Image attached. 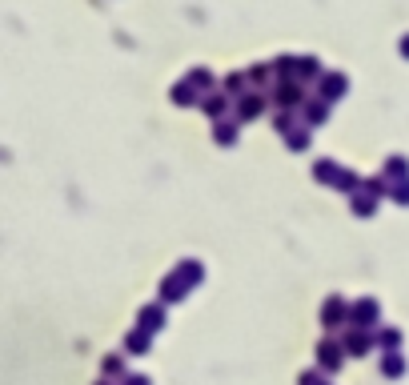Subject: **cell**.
<instances>
[{"mask_svg": "<svg viewBox=\"0 0 409 385\" xmlns=\"http://www.w3.org/2000/svg\"><path fill=\"white\" fill-rule=\"evenodd\" d=\"M160 325H165V309H160V305H145V309H140V329L153 333Z\"/></svg>", "mask_w": 409, "mask_h": 385, "instance_id": "6", "label": "cell"}, {"mask_svg": "<svg viewBox=\"0 0 409 385\" xmlns=\"http://www.w3.org/2000/svg\"><path fill=\"white\" fill-rule=\"evenodd\" d=\"M345 349H349V353H365V349H369V333H353V337H345Z\"/></svg>", "mask_w": 409, "mask_h": 385, "instance_id": "12", "label": "cell"}, {"mask_svg": "<svg viewBox=\"0 0 409 385\" xmlns=\"http://www.w3.org/2000/svg\"><path fill=\"white\" fill-rule=\"evenodd\" d=\"M277 101L293 109L297 101H301V89H297V85H285V81H281V85H277Z\"/></svg>", "mask_w": 409, "mask_h": 385, "instance_id": "10", "label": "cell"}, {"mask_svg": "<svg viewBox=\"0 0 409 385\" xmlns=\"http://www.w3.org/2000/svg\"><path fill=\"white\" fill-rule=\"evenodd\" d=\"M345 321H349V313H345V301H341V297H333V301L325 305V325H329V329H337V325H345Z\"/></svg>", "mask_w": 409, "mask_h": 385, "instance_id": "7", "label": "cell"}, {"mask_svg": "<svg viewBox=\"0 0 409 385\" xmlns=\"http://www.w3.org/2000/svg\"><path fill=\"white\" fill-rule=\"evenodd\" d=\"M217 141L233 145V141H237V125H221V121H217Z\"/></svg>", "mask_w": 409, "mask_h": 385, "instance_id": "13", "label": "cell"}, {"mask_svg": "<svg viewBox=\"0 0 409 385\" xmlns=\"http://www.w3.org/2000/svg\"><path fill=\"white\" fill-rule=\"evenodd\" d=\"M204 85H213V76H209L204 68H197L189 81H181V85L173 89V101H177V105H189V101H197V89H204Z\"/></svg>", "mask_w": 409, "mask_h": 385, "instance_id": "2", "label": "cell"}, {"mask_svg": "<svg viewBox=\"0 0 409 385\" xmlns=\"http://www.w3.org/2000/svg\"><path fill=\"white\" fill-rule=\"evenodd\" d=\"M317 353H321V365H325V369H337V365H341V345H337V341H325Z\"/></svg>", "mask_w": 409, "mask_h": 385, "instance_id": "9", "label": "cell"}, {"mask_svg": "<svg viewBox=\"0 0 409 385\" xmlns=\"http://www.w3.org/2000/svg\"><path fill=\"white\" fill-rule=\"evenodd\" d=\"M313 177H321V181H337L341 189H357V177H353V173H345V169H337V165H333V160H317V165H313Z\"/></svg>", "mask_w": 409, "mask_h": 385, "instance_id": "3", "label": "cell"}, {"mask_svg": "<svg viewBox=\"0 0 409 385\" xmlns=\"http://www.w3.org/2000/svg\"><path fill=\"white\" fill-rule=\"evenodd\" d=\"M341 92H345V76L329 72V76H325V85H321V96H325V101H337Z\"/></svg>", "mask_w": 409, "mask_h": 385, "instance_id": "8", "label": "cell"}, {"mask_svg": "<svg viewBox=\"0 0 409 385\" xmlns=\"http://www.w3.org/2000/svg\"><path fill=\"white\" fill-rule=\"evenodd\" d=\"M381 341H386V345H397V341H401V333H397V329H386V337H381Z\"/></svg>", "mask_w": 409, "mask_h": 385, "instance_id": "17", "label": "cell"}, {"mask_svg": "<svg viewBox=\"0 0 409 385\" xmlns=\"http://www.w3.org/2000/svg\"><path fill=\"white\" fill-rule=\"evenodd\" d=\"M325 113H329V109H325L321 101H309V105H305V121H313V125H321V121H325Z\"/></svg>", "mask_w": 409, "mask_h": 385, "instance_id": "11", "label": "cell"}, {"mask_svg": "<svg viewBox=\"0 0 409 385\" xmlns=\"http://www.w3.org/2000/svg\"><path fill=\"white\" fill-rule=\"evenodd\" d=\"M197 281H201V265H197V261H181L177 269L165 277V285H160V289H165V301H177V297H185L193 285H197Z\"/></svg>", "mask_w": 409, "mask_h": 385, "instance_id": "1", "label": "cell"}, {"mask_svg": "<svg viewBox=\"0 0 409 385\" xmlns=\"http://www.w3.org/2000/svg\"><path fill=\"white\" fill-rule=\"evenodd\" d=\"M393 197L401 205H409V181H397V189H393Z\"/></svg>", "mask_w": 409, "mask_h": 385, "instance_id": "16", "label": "cell"}, {"mask_svg": "<svg viewBox=\"0 0 409 385\" xmlns=\"http://www.w3.org/2000/svg\"><path fill=\"white\" fill-rule=\"evenodd\" d=\"M401 52H406V56H409V37H406V41H401Z\"/></svg>", "mask_w": 409, "mask_h": 385, "instance_id": "19", "label": "cell"}, {"mask_svg": "<svg viewBox=\"0 0 409 385\" xmlns=\"http://www.w3.org/2000/svg\"><path fill=\"white\" fill-rule=\"evenodd\" d=\"M349 318L357 321V325H373V321H377V301H373V297H365V301H357V305L349 309Z\"/></svg>", "mask_w": 409, "mask_h": 385, "instance_id": "4", "label": "cell"}, {"mask_svg": "<svg viewBox=\"0 0 409 385\" xmlns=\"http://www.w3.org/2000/svg\"><path fill=\"white\" fill-rule=\"evenodd\" d=\"M401 365H406V362H401L397 353H389V357H386V373H389V377H397V373H401Z\"/></svg>", "mask_w": 409, "mask_h": 385, "instance_id": "14", "label": "cell"}, {"mask_svg": "<svg viewBox=\"0 0 409 385\" xmlns=\"http://www.w3.org/2000/svg\"><path fill=\"white\" fill-rule=\"evenodd\" d=\"M237 113H241V121L265 113V96H261V92H245V96H241V105H237Z\"/></svg>", "mask_w": 409, "mask_h": 385, "instance_id": "5", "label": "cell"}, {"mask_svg": "<svg viewBox=\"0 0 409 385\" xmlns=\"http://www.w3.org/2000/svg\"><path fill=\"white\" fill-rule=\"evenodd\" d=\"M301 385H329V382H325L321 373H313V369H309V373H301Z\"/></svg>", "mask_w": 409, "mask_h": 385, "instance_id": "15", "label": "cell"}, {"mask_svg": "<svg viewBox=\"0 0 409 385\" xmlns=\"http://www.w3.org/2000/svg\"><path fill=\"white\" fill-rule=\"evenodd\" d=\"M120 385H149V377H140V373H133V377H125Z\"/></svg>", "mask_w": 409, "mask_h": 385, "instance_id": "18", "label": "cell"}]
</instances>
